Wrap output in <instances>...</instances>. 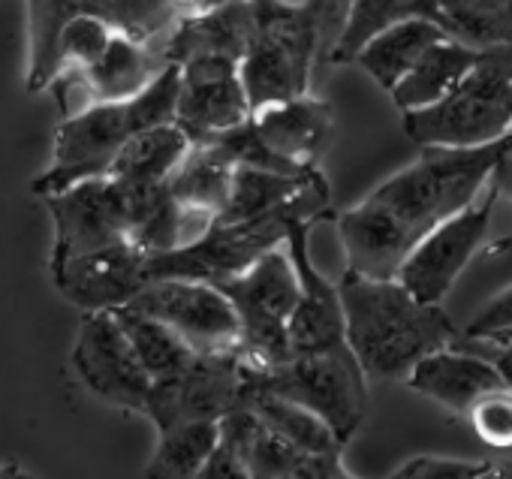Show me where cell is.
<instances>
[{
  "label": "cell",
  "mask_w": 512,
  "mask_h": 479,
  "mask_svg": "<svg viewBox=\"0 0 512 479\" xmlns=\"http://www.w3.org/2000/svg\"><path fill=\"white\" fill-rule=\"evenodd\" d=\"M500 145L419 148L416 160L377 184L362 202L338 211L347 269L365 278H398L401 263L431 229L482 196Z\"/></svg>",
  "instance_id": "1"
},
{
  "label": "cell",
  "mask_w": 512,
  "mask_h": 479,
  "mask_svg": "<svg viewBox=\"0 0 512 479\" xmlns=\"http://www.w3.org/2000/svg\"><path fill=\"white\" fill-rule=\"evenodd\" d=\"M338 290L347 344L368 380H407L425 356L461 338L443 305L419 302L398 278H365L347 269Z\"/></svg>",
  "instance_id": "2"
},
{
  "label": "cell",
  "mask_w": 512,
  "mask_h": 479,
  "mask_svg": "<svg viewBox=\"0 0 512 479\" xmlns=\"http://www.w3.org/2000/svg\"><path fill=\"white\" fill-rule=\"evenodd\" d=\"M181 94V67L166 64L148 88L121 103H91L55 127L52 163L31 181L34 196L46 199L88 178L109 175L118 151L142 130L172 124Z\"/></svg>",
  "instance_id": "3"
},
{
  "label": "cell",
  "mask_w": 512,
  "mask_h": 479,
  "mask_svg": "<svg viewBox=\"0 0 512 479\" xmlns=\"http://www.w3.org/2000/svg\"><path fill=\"white\" fill-rule=\"evenodd\" d=\"M335 217H338V211L332 205V187H329L326 175L317 169L308 178V184L284 208H278L266 217L238 220V223L211 220V226L202 235H196L193 242H187L175 251L148 257L145 275H148V281L178 278V281H202V284L220 287L223 281L247 272L269 251L281 248L296 220L320 223V220H335Z\"/></svg>",
  "instance_id": "4"
},
{
  "label": "cell",
  "mask_w": 512,
  "mask_h": 479,
  "mask_svg": "<svg viewBox=\"0 0 512 479\" xmlns=\"http://www.w3.org/2000/svg\"><path fill=\"white\" fill-rule=\"evenodd\" d=\"M253 28L241 58L250 109H266L311 94L317 64L326 58L323 4L290 10L275 0H250Z\"/></svg>",
  "instance_id": "5"
},
{
  "label": "cell",
  "mask_w": 512,
  "mask_h": 479,
  "mask_svg": "<svg viewBox=\"0 0 512 479\" xmlns=\"http://www.w3.org/2000/svg\"><path fill=\"white\" fill-rule=\"evenodd\" d=\"M512 130V43L479 49L470 73L440 103L407 112L404 133L419 148H482Z\"/></svg>",
  "instance_id": "6"
},
{
  "label": "cell",
  "mask_w": 512,
  "mask_h": 479,
  "mask_svg": "<svg viewBox=\"0 0 512 479\" xmlns=\"http://www.w3.org/2000/svg\"><path fill=\"white\" fill-rule=\"evenodd\" d=\"M241 323V359L256 371H272L293 359L290 320L299 305V275L287 242L256 260L247 272L220 284Z\"/></svg>",
  "instance_id": "7"
},
{
  "label": "cell",
  "mask_w": 512,
  "mask_h": 479,
  "mask_svg": "<svg viewBox=\"0 0 512 479\" xmlns=\"http://www.w3.org/2000/svg\"><path fill=\"white\" fill-rule=\"evenodd\" d=\"M247 365V362H244ZM247 377L269 392H278L311 413H317L335 437L347 446L368 416V374L359 365L350 344H338L320 353L293 356L287 365L256 371L247 365Z\"/></svg>",
  "instance_id": "8"
},
{
  "label": "cell",
  "mask_w": 512,
  "mask_h": 479,
  "mask_svg": "<svg viewBox=\"0 0 512 479\" xmlns=\"http://www.w3.org/2000/svg\"><path fill=\"white\" fill-rule=\"evenodd\" d=\"M497 190L488 184L476 202L431 229L398 269V281L428 305H443L467 263L485 248Z\"/></svg>",
  "instance_id": "9"
},
{
  "label": "cell",
  "mask_w": 512,
  "mask_h": 479,
  "mask_svg": "<svg viewBox=\"0 0 512 479\" xmlns=\"http://www.w3.org/2000/svg\"><path fill=\"white\" fill-rule=\"evenodd\" d=\"M70 359L76 377L94 398L127 413H145L154 380L136 356L115 311L82 314Z\"/></svg>",
  "instance_id": "10"
},
{
  "label": "cell",
  "mask_w": 512,
  "mask_h": 479,
  "mask_svg": "<svg viewBox=\"0 0 512 479\" xmlns=\"http://www.w3.org/2000/svg\"><path fill=\"white\" fill-rule=\"evenodd\" d=\"M247 383V365L238 350L232 353H199L181 374L157 380L148 395L142 416L157 431L175 422L211 419L220 422L241 404Z\"/></svg>",
  "instance_id": "11"
},
{
  "label": "cell",
  "mask_w": 512,
  "mask_h": 479,
  "mask_svg": "<svg viewBox=\"0 0 512 479\" xmlns=\"http://www.w3.org/2000/svg\"><path fill=\"white\" fill-rule=\"evenodd\" d=\"M172 326L196 353H232L241 347V323L229 296L202 281H148L127 305Z\"/></svg>",
  "instance_id": "12"
},
{
  "label": "cell",
  "mask_w": 512,
  "mask_h": 479,
  "mask_svg": "<svg viewBox=\"0 0 512 479\" xmlns=\"http://www.w3.org/2000/svg\"><path fill=\"white\" fill-rule=\"evenodd\" d=\"M52 214V263L109 248L127 238V193L112 175L79 181L43 199Z\"/></svg>",
  "instance_id": "13"
},
{
  "label": "cell",
  "mask_w": 512,
  "mask_h": 479,
  "mask_svg": "<svg viewBox=\"0 0 512 479\" xmlns=\"http://www.w3.org/2000/svg\"><path fill=\"white\" fill-rule=\"evenodd\" d=\"M250 115L253 109L241 82V61L202 55L181 64L175 124L193 139V145L244 124Z\"/></svg>",
  "instance_id": "14"
},
{
  "label": "cell",
  "mask_w": 512,
  "mask_h": 479,
  "mask_svg": "<svg viewBox=\"0 0 512 479\" xmlns=\"http://www.w3.org/2000/svg\"><path fill=\"white\" fill-rule=\"evenodd\" d=\"M145 263L148 257L133 242H118L64 263H52L49 272L64 302L82 314H100L127 308L145 290Z\"/></svg>",
  "instance_id": "15"
},
{
  "label": "cell",
  "mask_w": 512,
  "mask_h": 479,
  "mask_svg": "<svg viewBox=\"0 0 512 479\" xmlns=\"http://www.w3.org/2000/svg\"><path fill=\"white\" fill-rule=\"evenodd\" d=\"M163 67L160 43H142L115 31L109 49L94 67L58 76L49 91L58 100L61 118H67L73 112V94H82V109L91 103H121L148 88Z\"/></svg>",
  "instance_id": "16"
},
{
  "label": "cell",
  "mask_w": 512,
  "mask_h": 479,
  "mask_svg": "<svg viewBox=\"0 0 512 479\" xmlns=\"http://www.w3.org/2000/svg\"><path fill=\"white\" fill-rule=\"evenodd\" d=\"M220 437L238 452L253 479H332L344 467L341 455H320L290 443L244 404L220 419Z\"/></svg>",
  "instance_id": "17"
},
{
  "label": "cell",
  "mask_w": 512,
  "mask_h": 479,
  "mask_svg": "<svg viewBox=\"0 0 512 479\" xmlns=\"http://www.w3.org/2000/svg\"><path fill=\"white\" fill-rule=\"evenodd\" d=\"M314 226H317L314 220H296L287 235V251H290L296 275H299V305L290 320L293 356L332 350L347 341L341 290H338V284L326 281L317 272V266L311 263L308 238H311Z\"/></svg>",
  "instance_id": "18"
},
{
  "label": "cell",
  "mask_w": 512,
  "mask_h": 479,
  "mask_svg": "<svg viewBox=\"0 0 512 479\" xmlns=\"http://www.w3.org/2000/svg\"><path fill=\"white\" fill-rule=\"evenodd\" d=\"M250 124L263 145L290 169H317L335 139V109L311 94L256 109Z\"/></svg>",
  "instance_id": "19"
},
{
  "label": "cell",
  "mask_w": 512,
  "mask_h": 479,
  "mask_svg": "<svg viewBox=\"0 0 512 479\" xmlns=\"http://www.w3.org/2000/svg\"><path fill=\"white\" fill-rule=\"evenodd\" d=\"M416 395L434 401L437 407L455 413V416H467L470 407L503 386L497 368L479 356V353H467L461 347H443L434 350L431 356H425L404 380Z\"/></svg>",
  "instance_id": "20"
},
{
  "label": "cell",
  "mask_w": 512,
  "mask_h": 479,
  "mask_svg": "<svg viewBox=\"0 0 512 479\" xmlns=\"http://www.w3.org/2000/svg\"><path fill=\"white\" fill-rule=\"evenodd\" d=\"M253 28V7L250 0H232V4L190 13L175 22V28L160 40V52L166 64H184L202 55H223V58H244L247 40Z\"/></svg>",
  "instance_id": "21"
},
{
  "label": "cell",
  "mask_w": 512,
  "mask_h": 479,
  "mask_svg": "<svg viewBox=\"0 0 512 479\" xmlns=\"http://www.w3.org/2000/svg\"><path fill=\"white\" fill-rule=\"evenodd\" d=\"M28 13V94L49 91L58 76V46L67 25L79 16L109 19V0H25Z\"/></svg>",
  "instance_id": "22"
},
{
  "label": "cell",
  "mask_w": 512,
  "mask_h": 479,
  "mask_svg": "<svg viewBox=\"0 0 512 479\" xmlns=\"http://www.w3.org/2000/svg\"><path fill=\"white\" fill-rule=\"evenodd\" d=\"M443 37L449 34L431 19H404L374 34L353 64H359L386 94H392L398 82L416 67V61Z\"/></svg>",
  "instance_id": "23"
},
{
  "label": "cell",
  "mask_w": 512,
  "mask_h": 479,
  "mask_svg": "<svg viewBox=\"0 0 512 479\" xmlns=\"http://www.w3.org/2000/svg\"><path fill=\"white\" fill-rule=\"evenodd\" d=\"M476 58H479V49H473L455 37H443L416 61V67L398 82V88L389 97L401 109V115L422 112V109L440 103L443 97H449L452 88L470 73Z\"/></svg>",
  "instance_id": "24"
},
{
  "label": "cell",
  "mask_w": 512,
  "mask_h": 479,
  "mask_svg": "<svg viewBox=\"0 0 512 479\" xmlns=\"http://www.w3.org/2000/svg\"><path fill=\"white\" fill-rule=\"evenodd\" d=\"M193 139L172 121L136 133L115 157L109 175L127 184H169L184 157L190 154Z\"/></svg>",
  "instance_id": "25"
},
{
  "label": "cell",
  "mask_w": 512,
  "mask_h": 479,
  "mask_svg": "<svg viewBox=\"0 0 512 479\" xmlns=\"http://www.w3.org/2000/svg\"><path fill=\"white\" fill-rule=\"evenodd\" d=\"M241 404L250 407L256 416H260L272 431H278L281 437H287L290 443L308 449V452H320V455H344V443L335 437V431L308 407L269 392L263 386H256L250 377L244 383V395Z\"/></svg>",
  "instance_id": "26"
},
{
  "label": "cell",
  "mask_w": 512,
  "mask_h": 479,
  "mask_svg": "<svg viewBox=\"0 0 512 479\" xmlns=\"http://www.w3.org/2000/svg\"><path fill=\"white\" fill-rule=\"evenodd\" d=\"M220 446V422L193 419L157 431L142 479H193Z\"/></svg>",
  "instance_id": "27"
},
{
  "label": "cell",
  "mask_w": 512,
  "mask_h": 479,
  "mask_svg": "<svg viewBox=\"0 0 512 479\" xmlns=\"http://www.w3.org/2000/svg\"><path fill=\"white\" fill-rule=\"evenodd\" d=\"M232 175L235 166L226 163L214 148L208 145H193L178 172L169 178L172 196L196 217L214 220L232 190Z\"/></svg>",
  "instance_id": "28"
},
{
  "label": "cell",
  "mask_w": 512,
  "mask_h": 479,
  "mask_svg": "<svg viewBox=\"0 0 512 479\" xmlns=\"http://www.w3.org/2000/svg\"><path fill=\"white\" fill-rule=\"evenodd\" d=\"M404 19H431L440 25V0H356L326 64H353L374 34Z\"/></svg>",
  "instance_id": "29"
},
{
  "label": "cell",
  "mask_w": 512,
  "mask_h": 479,
  "mask_svg": "<svg viewBox=\"0 0 512 479\" xmlns=\"http://www.w3.org/2000/svg\"><path fill=\"white\" fill-rule=\"evenodd\" d=\"M320 169V166H317ZM308 169L302 175H284L272 169H256V166H238L232 175V190L223 205V211L214 220L238 223V220H253V217H266L278 208H284L317 172Z\"/></svg>",
  "instance_id": "30"
},
{
  "label": "cell",
  "mask_w": 512,
  "mask_h": 479,
  "mask_svg": "<svg viewBox=\"0 0 512 479\" xmlns=\"http://www.w3.org/2000/svg\"><path fill=\"white\" fill-rule=\"evenodd\" d=\"M115 317L124 326L136 356L142 359V365L154 383L181 374L199 356L172 326H166L157 317H148V314L133 311V308H118Z\"/></svg>",
  "instance_id": "31"
},
{
  "label": "cell",
  "mask_w": 512,
  "mask_h": 479,
  "mask_svg": "<svg viewBox=\"0 0 512 479\" xmlns=\"http://www.w3.org/2000/svg\"><path fill=\"white\" fill-rule=\"evenodd\" d=\"M440 25L473 49L512 43V0H440Z\"/></svg>",
  "instance_id": "32"
},
{
  "label": "cell",
  "mask_w": 512,
  "mask_h": 479,
  "mask_svg": "<svg viewBox=\"0 0 512 479\" xmlns=\"http://www.w3.org/2000/svg\"><path fill=\"white\" fill-rule=\"evenodd\" d=\"M115 25L103 16H79L67 25L58 46V76L82 73L94 67L115 37ZM55 76V79H58Z\"/></svg>",
  "instance_id": "33"
},
{
  "label": "cell",
  "mask_w": 512,
  "mask_h": 479,
  "mask_svg": "<svg viewBox=\"0 0 512 479\" xmlns=\"http://www.w3.org/2000/svg\"><path fill=\"white\" fill-rule=\"evenodd\" d=\"M178 19L175 0H109V22L142 43H160Z\"/></svg>",
  "instance_id": "34"
},
{
  "label": "cell",
  "mask_w": 512,
  "mask_h": 479,
  "mask_svg": "<svg viewBox=\"0 0 512 479\" xmlns=\"http://www.w3.org/2000/svg\"><path fill=\"white\" fill-rule=\"evenodd\" d=\"M464 419L485 446L497 452H512V389L500 386L482 395Z\"/></svg>",
  "instance_id": "35"
},
{
  "label": "cell",
  "mask_w": 512,
  "mask_h": 479,
  "mask_svg": "<svg viewBox=\"0 0 512 479\" xmlns=\"http://www.w3.org/2000/svg\"><path fill=\"white\" fill-rule=\"evenodd\" d=\"M461 338L482 344H512V287L488 299L464 326Z\"/></svg>",
  "instance_id": "36"
},
{
  "label": "cell",
  "mask_w": 512,
  "mask_h": 479,
  "mask_svg": "<svg viewBox=\"0 0 512 479\" xmlns=\"http://www.w3.org/2000/svg\"><path fill=\"white\" fill-rule=\"evenodd\" d=\"M482 470H485V461H461V458H443V455H416V458L404 461L386 479H479Z\"/></svg>",
  "instance_id": "37"
},
{
  "label": "cell",
  "mask_w": 512,
  "mask_h": 479,
  "mask_svg": "<svg viewBox=\"0 0 512 479\" xmlns=\"http://www.w3.org/2000/svg\"><path fill=\"white\" fill-rule=\"evenodd\" d=\"M488 184L497 190L500 199H509L512 202V130H509V136L500 145V157H497V166H494ZM509 251H512V232L509 235H500L497 242H491L485 248L488 257H500V254H509Z\"/></svg>",
  "instance_id": "38"
},
{
  "label": "cell",
  "mask_w": 512,
  "mask_h": 479,
  "mask_svg": "<svg viewBox=\"0 0 512 479\" xmlns=\"http://www.w3.org/2000/svg\"><path fill=\"white\" fill-rule=\"evenodd\" d=\"M193 479H253V476L244 467V461L238 458V452L229 443H223V437H220V446L214 449V455L205 461V467Z\"/></svg>",
  "instance_id": "39"
},
{
  "label": "cell",
  "mask_w": 512,
  "mask_h": 479,
  "mask_svg": "<svg viewBox=\"0 0 512 479\" xmlns=\"http://www.w3.org/2000/svg\"><path fill=\"white\" fill-rule=\"evenodd\" d=\"M476 344H482V341H476ZM479 356H485L497 368L503 386L512 389V344H482Z\"/></svg>",
  "instance_id": "40"
},
{
  "label": "cell",
  "mask_w": 512,
  "mask_h": 479,
  "mask_svg": "<svg viewBox=\"0 0 512 479\" xmlns=\"http://www.w3.org/2000/svg\"><path fill=\"white\" fill-rule=\"evenodd\" d=\"M479 479H512V455L500 461H485V470Z\"/></svg>",
  "instance_id": "41"
},
{
  "label": "cell",
  "mask_w": 512,
  "mask_h": 479,
  "mask_svg": "<svg viewBox=\"0 0 512 479\" xmlns=\"http://www.w3.org/2000/svg\"><path fill=\"white\" fill-rule=\"evenodd\" d=\"M0 479H37V476L28 473L19 461H4L0 464Z\"/></svg>",
  "instance_id": "42"
},
{
  "label": "cell",
  "mask_w": 512,
  "mask_h": 479,
  "mask_svg": "<svg viewBox=\"0 0 512 479\" xmlns=\"http://www.w3.org/2000/svg\"><path fill=\"white\" fill-rule=\"evenodd\" d=\"M281 7H290V10H308V7H320L323 0H275Z\"/></svg>",
  "instance_id": "43"
},
{
  "label": "cell",
  "mask_w": 512,
  "mask_h": 479,
  "mask_svg": "<svg viewBox=\"0 0 512 479\" xmlns=\"http://www.w3.org/2000/svg\"><path fill=\"white\" fill-rule=\"evenodd\" d=\"M175 7L181 16H190V13H199L202 10V0H175Z\"/></svg>",
  "instance_id": "44"
},
{
  "label": "cell",
  "mask_w": 512,
  "mask_h": 479,
  "mask_svg": "<svg viewBox=\"0 0 512 479\" xmlns=\"http://www.w3.org/2000/svg\"><path fill=\"white\" fill-rule=\"evenodd\" d=\"M332 479H356V476H353V473H347V467H341Z\"/></svg>",
  "instance_id": "45"
}]
</instances>
